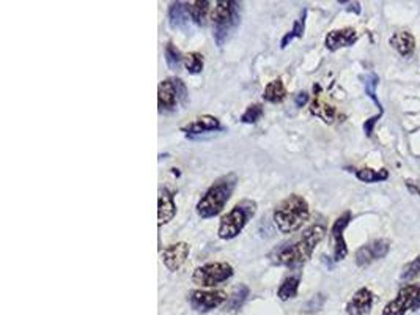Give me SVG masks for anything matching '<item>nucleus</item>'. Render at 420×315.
I'll return each instance as SVG.
<instances>
[{
	"instance_id": "15",
	"label": "nucleus",
	"mask_w": 420,
	"mask_h": 315,
	"mask_svg": "<svg viewBox=\"0 0 420 315\" xmlns=\"http://www.w3.org/2000/svg\"><path fill=\"white\" fill-rule=\"evenodd\" d=\"M373 301H375V297H373V292L370 288L362 287L352 295V298L348 301L346 304V314L348 315H365L371 311Z\"/></svg>"
},
{
	"instance_id": "3",
	"label": "nucleus",
	"mask_w": 420,
	"mask_h": 315,
	"mask_svg": "<svg viewBox=\"0 0 420 315\" xmlns=\"http://www.w3.org/2000/svg\"><path fill=\"white\" fill-rule=\"evenodd\" d=\"M310 210L309 203L299 194H291L279 203L274 208V224L277 226L280 233L291 235L301 229L305 221L309 219Z\"/></svg>"
},
{
	"instance_id": "24",
	"label": "nucleus",
	"mask_w": 420,
	"mask_h": 315,
	"mask_svg": "<svg viewBox=\"0 0 420 315\" xmlns=\"http://www.w3.org/2000/svg\"><path fill=\"white\" fill-rule=\"evenodd\" d=\"M356 176L364 183H376V181H384L389 179V172L386 169L381 170H375L370 167H364V169H357L356 170Z\"/></svg>"
},
{
	"instance_id": "8",
	"label": "nucleus",
	"mask_w": 420,
	"mask_h": 315,
	"mask_svg": "<svg viewBox=\"0 0 420 315\" xmlns=\"http://www.w3.org/2000/svg\"><path fill=\"white\" fill-rule=\"evenodd\" d=\"M227 300H229V295L224 290H194L188 297L192 309L197 312H210L227 303Z\"/></svg>"
},
{
	"instance_id": "32",
	"label": "nucleus",
	"mask_w": 420,
	"mask_h": 315,
	"mask_svg": "<svg viewBox=\"0 0 420 315\" xmlns=\"http://www.w3.org/2000/svg\"><path fill=\"white\" fill-rule=\"evenodd\" d=\"M406 186H408V189L412 194H420V188L417 185H414V181H412V180L406 181Z\"/></svg>"
},
{
	"instance_id": "11",
	"label": "nucleus",
	"mask_w": 420,
	"mask_h": 315,
	"mask_svg": "<svg viewBox=\"0 0 420 315\" xmlns=\"http://www.w3.org/2000/svg\"><path fill=\"white\" fill-rule=\"evenodd\" d=\"M350 221H351V213L345 212L342 216H338L337 221L332 224L331 238H332V246H334V260L336 262L343 260L346 255H348V248H346L343 232H345V229L348 227Z\"/></svg>"
},
{
	"instance_id": "1",
	"label": "nucleus",
	"mask_w": 420,
	"mask_h": 315,
	"mask_svg": "<svg viewBox=\"0 0 420 315\" xmlns=\"http://www.w3.org/2000/svg\"><path fill=\"white\" fill-rule=\"evenodd\" d=\"M324 235V224H313L309 229H305L303 233L295 236V238L280 243L274 251H271L268 259L271 260V264L277 266H301L312 257L313 251L322 243Z\"/></svg>"
},
{
	"instance_id": "29",
	"label": "nucleus",
	"mask_w": 420,
	"mask_h": 315,
	"mask_svg": "<svg viewBox=\"0 0 420 315\" xmlns=\"http://www.w3.org/2000/svg\"><path fill=\"white\" fill-rule=\"evenodd\" d=\"M364 85H365V91H367V95H369L371 100H373V103L376 104L378 106V109H379V112L383 114V106H381V103L378 101V96H376V87H378V76L376 75H369L367 76L365 79H364Z\"/></svg>"
},
{
	"instance_id": "30",
	"label": "nucleus",
	"mask_w": 420,
	"mask_h": 315,
	"mask_svg": "<svg viewBox=\"0 0 420 315\" xmlns=\"http://www.w3.org/2000/svg\"><path fill=\"white\" fill-rule=\"evenodd\" d=\"M419 274H420V255L412 260L411 264L406 265V268L402 273V281H406V282L412 281V279H416Z\"/></svg>"
},
{
	"instance_id": "10",
	"label": "nucleus",
	"mask_w": 420,
	"mask_h": 315,
	"mask_svg": "<svg viewBox=\"0 0 420 315\" xmlns=\"http://www.w3.org/2000/svg\"><path fill=\"white\" fill-rule=\"evenodd\" d=\"M189 252H191V246L188 243L184 241L173 243V245L164 248V251L161 252L163 264L169 271H178L179 268L184 265V262L188 260Z\"/></svg>"
},
{
	"instance_id": "17",
	"label": "nucleus",
	"mask_w": 420,
	"mask_h": 315,
	"mask_svg": "<svg viewBox=\"0 0 420 315\" xmlns=\"http://www.w3.org/2000/svg\"><path fill=\"white\" fill-rule=\"evenodd\" d=\"M177 214V203L175 197L169 191V189H161L158 199V219L159 227L169 224V222L175 218Z\"/></svg>"
},
{
	"instance_id": "19",
	"label": "nucleus",
	"mask_w": 420,
	"mask_h": 315,
	"mask_svg": "<svg viewBox=\"0 0 420 315\" xmlns=\"http://www.w3.org/2000/svg\"><path fill=\"white\" fill-rule=\"evenodd\" d=\"M169 24L172 29H186L191 21V18L186 11V6L183 2H173L169 6Z\"/></svg>"
},
{
	"instance_id": "13",
	"label": "nucleus",
	"mask_w": 420,
	"mask_h": 315,
	"mask_svg": "<svg viewBox=\"0 0 420 315\" xmlns=\"http://www.w3.org/2000/svg\"><path fill=\"white\" fill-rule=\"evenodd\" d=\"M357 41V32L352 27H343V29H337L329 32L326 35L324 44L329 51L336 52L342 48H348V46H352Z\"/></svg>"
},
{
	"instance_id": "23",
	"label": "nucleus",
	"mask_w": 420,
	"mask_h": 315,
	"mask_svg": "<svg viewBox=\"0 0 420 315\" xmlns=\"http://www.w3.org/2000/svg\"><path fill=\"white\" fill-rule=\"evenodd\" d=\"M305 18H307V11L304 10V11H303V15H301V18L296 19L295 24H293V29L288 32V34H286V35L282 38V41H280V48L285 49L286 46H288V44L293 41V39L303 38L304 30H305Z\"/></svg>"
},
{
	"instance_id": "28",
	"label": "nucleus",
	"mask_w": 420,
	"mask_h": 315,
	"mask_svg": "<svg viewBox=\"0 0 420 315\" xmlns=\"http://www.w3.org/2000/svg\"><path fill=\"white\" fill-rule=\"evenodd\" d=\"M263 114H265V110H263L262 104H258V103L250 104V106H248V109H246L244 114L241 115V122L246 124H253L263 117Z\"/></svg>"
},
{
	"instance_id": "25",
	"label": "nucleus",
	"mask_w": 420,
	"mask_h": 315,
	"mask_svg": "<svg viewBox=\"0 0 420 315\" xmlns=\"http://www.w3.org/2000/svg\"><path fill=\"white\" fill-rule=\"evenodd\" d=\"M249 297V287L241 284L239 287H236L233 293L227 300V309L229 311H236L239 307L243 306V303L246 301V298Z\"/></svg>"
},
{
	"instance_id": "14",
	"label": "nucleus",
	"mask_w": 420,
	"mask_h": 315,
	"mask_svg": "<svg viewBox=\"0 0 420 315\" xmlns=\"http://www.w3.org/2000/svg\"><path fill=\"white\" fill-rule=\"evenodd\" d=\"M313 90H315V98H313L312 106H310L312 115L322 118L324 123H329V124L334 123V120L338 115L336 106H332L329 101H326V98L323 96L319 85H315Z\"/></svg>"
},
{
	"instance_id": "20",
	"label": "nucleus",
	"mask_w": 420,
	"mask_h": 315,
	"mask_svg": "<svg viewBox=\"0 0 420 315\" xmlns=\"http://www.w3.org/2000/svg\"><path fill=\"white\" fill-rule=\"evenodd\" d=\"M210 5L212 4L206 2V0H194V2L184 4L191 21L196 22L197 25H205L206 16H208V11H210Z\"/></svg>"
},
{
	"instance_id": "6",
	"label": "nucleus",
	"mask_w": 420,
	"mask_h": 315,
	"mask_svg": "<svg viewBox=\"0 0 420 315\" xmlns=\"http://www.w3.org/2000/svg\"><path fill=\"white\" fill-rule=\"evenodd\" d=\"M235 274V270L227 262H212L198 266L192 273V282L200 287H216L229 281Z\"/></svg>"
},
{
	"instance_id": "31",
	"label": "nucleus",
	"mask_w": 420,
	"mask_h": 315,
	"mask_svg": "<svg viewBox=\"0 0 420 315\" xmlns=\"http://www.w3.org/2000/svg\"><path fill=\"white\" fill-rule=\"evenodd\" d=\"M309 101V95H307V91H301V94H298L296 95V98H295V103H296V106L298 108H303L305 103Z\"/></svg>"
},
{
	"instance_id": "5",
	"label": "nucleus",
	"mask_w": 420,
	"mask_h": 315,
	"mask_svg": "<svg viewBox=\"0 0 420 315\" xmlns=\"http://www.w3.org/2000/svg\"><path fill=\"white\" fill-rule=\"evenodd\" d=\"M257 202L250 199H244L238 202L229 213H225L219 221L217 235L221 240H233L243 232V229L248 226V222L257 213Z\"/></svg>"
},
{
	"instance_id": "22",
	"label": "nucleus",
	"mask_w": 420,
	"mask_h": 315,
	"mask_svg": "<svg viewBox=\"0 0 420 315\" xmlns=\"http://www.w3.org/2000/svg\"><path fill=\"white\" fill-rule=\"evenodd\" d=\"M286 89L282 82V79H274L265 87L263 91V100L271 104H280L286 98Z\"/></svg>"
},
{
	"instance_id": "18",
	"label": "nucleus",
	"mask_w": 420,
	"mask_h": 315,
	"mask_svg": "<svg viewBox=\"0 0 420 315\" xmlns=\"http://www.w3.org/2000/svg\"><path fill=\"white\" fill-rule=\"evenodd\" d=\"M390 46L398 51L403 57H411L416 49V39L409 32H397L390 37Z\"/></svg>"
},
{
	"instance_id": "21",
	"label": "nucleus",
	"mask_w": 420,
	"mask_h": 315,
	"mask_svg": "<svg viewBox=\"0 0 420 315\" xmlns=\"http://www.w3.org/2000/svg\"><path fill=\"white\" fill-rule=\"evenodd\" d=\"M299 284H301V274H291V276H288V278H285L277 290L279 300L288 301V300L296 298L298 290H299Z\"/></svg>"
},
{
	"instance_id": "26",
	"label": "nucleus",
	"mask_w": 420,
	"mask_h": 315,
	"mask_svg": "<svg viewBox=\"0 0 420 315\" xmlns=\"http://www.w3.org/2000/svg\"><path fill=\"white\" fill-rule=\"evenodd\" d=\"M164 54H165V63H167L169 70H173V71L179 70L182 63L184 62V57L182 56V52H179V49L177 48V46L173 43H167V46H165Z\"/></svg>"
},
{
	"instance_id": "27",
	"label": "nucleus",
	"mask_w": 420,
	"mask_h": 315,
	"mask_svg": "<svg viewBox=\"0 0 420 315\" xmlns=\"http://www.w3.org/2000/svg\"><path fill=\"white\" fill-rule=\"evenodd\" d=\"M203 65H205L203 56L200 54V52H191V54H188L184 57V67H186V70L189 71L191 75L202 73Z\"/></svg>"
},
{
	"instance_id": "2",
	"label": "nucleus",
	"mask_w": 420,
	"mask_h": 315,
	"mask_svg": "<svg viewBox=\"0 0 420 315\" xmlns=\"http://www.w3.org/2000/svg\"><path fill=\"white\" fill-rule=\"evenodd\" d=\"M236 183L238 176L235 174H227L212 183L197 202L196 212L198 218L211 219L221 213L235 191Z\"/></svg>"
},
{
	"instance_id": "16",
	"label": "nucleus",
	"mask_w": 420,
	"mask_h": 315,
	"mask_svg": "<svg viewBox=\"0 0 420 315\" xmlns=\"http://www.w3.org/2000/svg\"><path fill=\"white\" fill-rule=\"evenodd\" d=\"M222 129L221 120L215 115H200L196 120H192L191 123L186 124V127L182 128L184 134L188 136H197V134H203V133H212V131H219Z\"/></svg>"
},
{
	"instance_id": "4",
	"label": "nucleus",
	"mask_w": 420,
	"mask_h": 315,
	"mask_svg": "<svg viewBox=\"0 0 420 315\" xmlns=\"http://www.w3.org/2000/svg\"><path fill=\"white\" fill-rule=\"evenodd\" d=\"M241 21V4L235 0H222V2H215L211 11V22H212V37H215L216 44L221 48L230 38L233 32L236 30Z\"/></svg>"
},
{
	"instance_id": "9",
	"label": "nucleus",
	"mask_w": 420,
	"mask_h": 315,
	"mask_svg": "<svg viewBox=\"0 0 420 315\" xmlns=\"http://www.w3.org/2000/svg\"><path fill=\"white\" fill-rule=\"evenodd\" d=\"M178 104H182V100H179L175 77L164 79L158 87L159 112H172V110H175L178 108Z\"/></svg>"
},
{
	"instance_id": "12",
	"label": "nucleus",
	"mask_w": 420,
	"mask_h": 315,
	"mask_svg": "<svg viewBox=\"0 0 420 315\" xmlns=\"http://www.w3.org/2000/svg\"><path fill=\"white\" fill-rule=\"evenodd\" d=\"M390 249V245L388 240H375L365 245L362 248L357 249L356 252V265L357 266H367L376 262L379 259H383L388 255Z\"/></svg>"
},
{
	"instance_id": "7",
	"label": "nucleus",
	"mask_w": 420,
	"mask_h": 315,
	"mask_svg": "<svg viewBox=\"0 0 420 315\" xmlns=\"http://www.w3.org/2000/svg\"><path fill=\"white\" fill-rule=\"evenodd\" d=\"M420 309V282L400 288L397 297L386 304L383 315H406L408 311Z\"/></svg>"
}]
</instances>
